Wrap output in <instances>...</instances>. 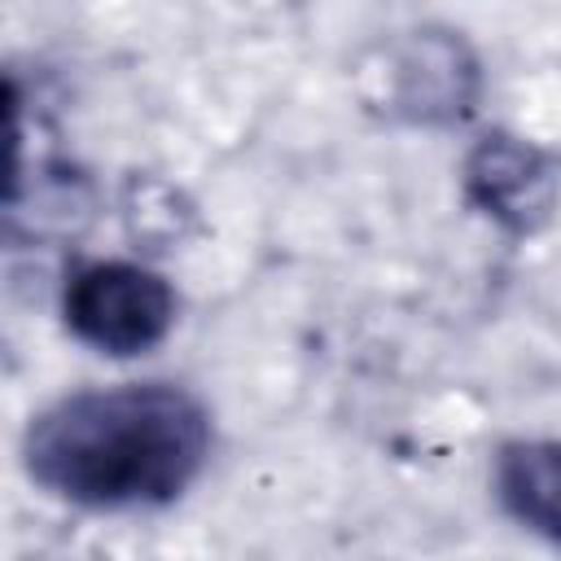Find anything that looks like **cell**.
I'll return each mask as SVG.
<instances>
[{"label": "cell", "mask_w": 561, "mask_h": 561, "mask_svg": "<svg viewBox=\"0 0 561 561\" xmlns=\"http://www.w3.org/2000/svg\"><path fill=\"white\" fill-rule=\"evenodd\" d=\"M210 416L167 381L83 390L26 430V473L83 508H153L175 500L206 465Z\"/></svg>", "instance_id": "6da1fadb"}, {"label": "cell", "mask_w": 561, "mask_h": 561, "mask_svg": "<svg viewBox=\"0 0 561 561\" xmlns=\"http://www.w3.org/2000/svg\"><path fill=\"white\" fill-rule=\"evenodd\" d=\"M70 333L101 355H145L175 324L171 285L140 263H88L70 276L61 298Z\"/></svg>", "instance_id": "7a4b0ae2"}, {"label": "cell", "mask_w": 561, "mask_h": 561, "mask_svg": "<svg viewBox=\"0 0 561 561\" xmlns=\"http://www.w3.org/2000/svg\"><path fill=\"white\" fill-rule=\"evenodd\" d=\"M473 202L513 232H530L557 202V167L526 140L486 136L465 167Z\"/></svg>", "instance_id": "3957f363"}, {"label": "cell", "mask_w": 561, "mask_h": 561, "mask_svg": "<svg viewBox=\"0 0 561 561\" xmlns=\"http://www.w3.org/2000/svg\"><path fill=\"white\" fill-rule=\"evenodd\" d=\"M495 491L526 530L561 543V438L508 443L495 460Z\"/></svg>", "instance_id": "277c9868"}]
</instances>
